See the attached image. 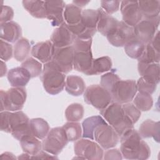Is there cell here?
<instances>
[{"label":"cell","instance_id":"6da1fadb","mask_svg":"<svg viewBox=\"0 0 160 160\" xmlns=\"http://www.w3.org/2000/svg\"><path fill=\"white\" fill-rule=\"evenodd\" d=\"M120 151L126 159L145 160L151 155L148 144L142 140L138 131L134 128L126 131L120 137Z\"/></svg>","mask_w":160,"mask_h":160},{"label":"cell","instance_id":"7a4b0ae2","mask_svg":"<svg viewBox=\"0 0 160 160\" xmlns=\"http://www.w3.org/2000/svg\"><path fill=\"white\" fill-rule=\"evenodd\" d=\"M1 130L11 133L18 141L24 136L32 135L30 119L21 111L1 112Z\"/></svg>","mask_w":160,"mask_h":160},{"label":"cell","instance_id":"3957f363","mask_svg":"<svg viewBox=\"0 0 160 160\" xmlns=\"http://www.w3.org/2000/svg\"><path fill=\"white\" fill-rule=\"evenodd\" d=\"M100 114L118 134L119 137L126 131L133 128L134 124L124 114L122 104L112 101Z\"/></svg>","mask_w":160,"mask_h":160},{"label":"cell","instance_id":"277c9868","mask_svg":"<svg viewBox=\"0 0 160 160\" xmlns=\"http://www.w3.org/2000/svg\"><path fill=\"white\" fill-rule=\"evenodd\" d=\"M65 78V74L62 72L52 61L44 64L40 76L44 90L51 95H56L64 89Z\"/></svg>","mask_w":160,"mask_h":160},{"label":"cell","instance_id":"5b68a950","mask_svg":"<svg viewBox=\"0 0 160 160\" xmlns=\"http://www.w3.org/2000/svg\"><path fill=\"white\" fill-rule=\"evenodd\" d=\"M72 46L74 51L73 68L86 74L90 70L94 59L91 51L92 39L76 38Z\"/></svg>","mask_w":160,"mask_h":160},{"label":"cell","instance_id":"8992f818","mask_svg":"<svg viewBox=\"0 0 160 160\" xmlns=\"http://www.w3.org/2000/svg\"><path fill=\"white\" fill-rule=\"evenodd\" d=\"M27 92L24 88H11L4 91H0L1 112L4 111H21L26 102Z\"/></svg>","mask_w":160,"mask_h":160},{"label":"cell","instance_id":"52a82bcc","mask_svg":"<svg viewBox=\"0 0 160 160\" xmlns=\"http://www.w3.org/2000/svg\"><path fill=\"white\" fill-rule=\"evenodd\" d=\"M84 100L99 111L106 108L112 101L110 92L99 84L89 86L84 92Z\"/></svg>","mask_w":160,"mask_h":160},{"label":"cell","instance_id":"ba28073f","mask_svg":"<svg viewBox=\"0 0 160 160\" xmlns=\"http://www.w3.org/2000/svg\"><path fill=\"white\" fill-rule=\"evenodd\" d=\"M69 141L62 127H56L49 130L42 142V150L58 156L68 144Z\"/></svg>","mask_w":160,"mask_h":160},{"label":"cell","instance_id":"9c48e42d","mask_svg":"<svg viewBox=\"0 0 160 160\" xmlns=\"http://www.w3.org/2000/svg\"><path fill=\"white\" fill-rule=\"evenodd\" d=\"M136 82L132 79L118 80L110 91L112 101L121 104L131 102L137 93Z\"/></svg>","mask_w":160,"mask_h":160},{"label":"cell","instance_id":"30bf717a","mask_svg":"<svg viewBox=\"0 0 160 160\" xmlns=\"http://www.w3.org/2000/svg\"><path fill=\"white\" fill-rule=\"evenodd\" d=\"M75 154L78 159L101 160L103 159V149L96 142L87 138L79 139L74 144Z\"/></svg>","mask_w":160,"mask_h":160},{"label":"cell","instance_id":"8fae6325","mask_svg":"<svg viewBox=\"0 0 160 160\" xmlns=\"http://www.w3.org/2000/svg\"><path fill=\"white\" fill-rule=\"evenodd\" d=\"M94 140L104 149L115 147L119 141V136L106 121L98 125L93 132Z\"/></svg>","mask_w":160,"mask_h":160},{"label":"cell","instance_id":"7c38bea8","mask_svg":"<svg viewBox=\"0 0 160 160\" xmlns=\"http://www.w3.org/2000/svg\"><path fill=\"white\" fill-rule=\"evenodd\" d=\"M159 20V16L152 18L142 19L133 27L135 38L145 44L149 43L158 31Z\"/></svg>","mask_w":160,"mask_h":160},{"label":"cell","instance_id":"4fadbf2b","mask_svg":"<svg viewBox=\"0 0 160 160\" xmlns=\"http://www.w3.org/2000/svg\"><path fill=\"white\" fill-rule=\"evenodd\" d=\"M109 42L115 47H123L124 45L135 38L134 29L125 22L119 21L115 30L106 36Z\"/></svg>","mask_w":160,"mask_h":160},{"label":"cell","instance_id":"5bb4252c","mask_svg":"<svg viewBox=\"0 0 160 160\" xmlns=\"http://www.w3.org/2000/svg\"><path fill=\"white\" fill-rule=\"evenodd\" d=\"M74 51L72 46L55 48L52 61L63 73L67 74L73 69Z\"/></svg>","mask_w":160,"mask_h":160},{"label":"cell","instance_id":"9a60e30c","mask_svg":"<svg viewBox=\"0 0 160 160\" xmlns=\"http://www.w3.org/2000/svg\"><path fill=\"white\" fill-rule=\"evenodd\" d=\"M120 10L122 16V21L131 27H134L142 18L138 1H121Z\"/></svg>","mask_w":160,"mask_h":160},{"label":"cell","instance_id":"2e32d148","mask_svg":"<svg viewBox=\"0 0 160 160\" xmlns=\"http://www.w3.org/2000/svg\"><path fill=\"white\" fill-rule=\"evenodd\" d=\"M76 38V37L64 22L53 31L51 36V41L55 48H61L72 46Z\"/></svg>","mask_w":160,"mask_h":160},{"label":"cell","instance_id":"e0dca14e","mask_svg":"<svg viewBox=\"0 0 160 160\" xmlns=\"http://www.w3.org/2000/svg\"><path fill=\"white\" fill-rule=\"evenodd\" d=\"M66 4L63 1H46V18L52 26H59L64 22V11Z\"/></svg>","mask_w":160,"mask_h":160},{"label":"cell","instance_id":"ac0fdd59","mask_svg":"<svg viewBox=\"0 0 160 160\" xmlns=\"http://www.w3.org/2000/svg\"><path fill=\"white\" fill-rule=\"evenodd\" d=\"M55 48L51 40H47L34 44L31 49V54L35 59L45 64L52 61Z\"/></svg>","mask_w":160,"mask_h":160},{"label":"cell","instance_id":"d6986e66","mask_svg":"<svg viewBox=\"0 0 160 160\" xmlns=\"http://www.w3.org/2000/svg\"><path fill=\"white\" fill-rule=\"evenodd\" d=\"M0 25L1 39L9 43H14L21 38L22 29L21 26L17 22L11 21L0 24Z\"/></svg>","mask_w":160,"mask_h":160},{"label":"cell","instance_id":"ffe728a7","mask_svg":"<svg viewBox=\"0 0 160 160\" xmlns=\"http://www.w3.org/2000/svg\"><path fill=\"white\" fill-rule=\"evenodd\" d=\"M99 21L97 25V31L102 35L107 36L112 33L116 28L119 21L111 15L106 13L102 9L98 8Z\"/></svg>","mask_w":160,"mask_h":160},{"label":"cell","instance_id":"44dd1931","mask_svg":"<svg viewBox=\"0 0 160 160\" xmlns=\"http://www.w3.org/2000/svg\"><path fill=\"white\" fill-rule=\"evenodd\" d=\"M8 80L13 88H23L31 78L28 71L22 68L16 67L10 69L7 74Z\"/></svg>","mask_w":160,"mask_h":160},{"label":"cell","instance_id":"7402d4cb","mask_svg":"<svg viewBox=\"0 0 160 160\" xmlns=\"http://www.w3.org/2000/svg\"><path fill=\"white\" fill-rule=\"evenodd\" d=\"M139 74L146 80L158 84L159 82V63L144 64L138 62Z\"/></svg>","mask_w":160,"mask_h":160},{"label":"cell","instance_id":"603a6c76","mask_svg":"<svg viewBox=\"0 0 160 160\" xmlns=\"http://www.w3.org/2000/svg\"><path fill=\"white\" fill-rule=\"evenodd\" d=\"M159 131L160 124L159 121L147 119L141 123L138 132L142 138H152L155 141L159 142Z\"/></svg>","mask_w":160,"mask_h":160},{"label":"cell","instance_id":"cb8c5ba5","mask_svg":"<svg viewBox=\"0 0 160 160\" xmlns=\"http://www.w3.org/2000/svg\"><path fill=\"white\" fill-rule=\"evenodd\" d=\"M65 89L70 95L79 96L85 91V82L80 76L76 75L68 76L66 79Z\"/></svg>","mask_w":160,"mask_h":160},{"label":"cell","instance_id":"d4e9b609","mask_svg":"<svg viewBox=\"0 0 160 160\" xmlns=\"http://www.w3.org/2000/svg\"><path fill=\"white\" fill-rule=\"evenodd\" d=\"M19 141L22 151L31 156L36 155L42 149V142L32 135L24 136Z\"/></svg>","mask_w":160,"mask_h":160},{"label":"cell","instance_id":"484cf974","mask_svg":"<svg viewBox=\"0 0 160 160\" xmlns=\"http://www.w3.org/2000/svg\"><path fill=\"white\" fill-rule=\"evenodd\" d=\"M22 3L24 9L34 18L38 19L46 18L45 1L24 0Z\"/></svg>","mask_w":160,"mask_h":160},{"label":"cell","instance_id":"4316f807","mask_svg":"<svg viewBox=\"0 0 160 160\" xmlns=\"http://www.w3.org/2000/svg\"><path fill=\"white\" fill-rule=\"evenodd\" d=\"M30 128L31 134L39 139H44L50 130L48 122L39 118L30 119Z\"/></svg>","mask_w":160,"mask_h":160},{"label":"cell","instance_id":"83f0119b","mask_svg":"<svg viewBox=\"0 0 160 160\" xmlns=\"http://www.w3.org/2000/svg\"><path fill=\"white\" fill-rule=\"evenodd\" d=\"M112 61L109 56H102L93 59L91 68L86 75H98L107 72L112 68Z\"/></svg>","mask_w":160,"mask_h":160},{"label":"cell","instance_id":"f1b7e54d","mask_svg":"<svg viewBox=\"0 0 160 160\" xmlns=\"http://www.w3.org/2000/svg\"><path fill=\"white\" fill-rule=\"evenodd\" d=\"M141 12L145 18H152L159 16L160 1L145 0L138 1Z\"/></svg>","mask_w":160,"mask_h":160},{"label":"cell","instance_id":"f546056e","mask_svg":"<svg viewBox=\"0 0 160 160\" xmlns=\"http://www.w3.org/2000/svg\"><path fill=\"white\" fill-rule=\"evenodd\" d=\"M104 119L99 115L93 116L85 119L82 122V137L83 138H87L91 140H94L93 132L96 127L99 124L105 122Z\"/></svg>","mask_w":160,"mask_h":160},{"label":"cell","instance_id":"4dcf8cb0","mask_svg":"<svg viewBox=\"0 0 160 160\" xmlns=\"http://www.w3.org/2000/svg\"><path fill=\"white\" fill-rule=\"evenodd\" d=\"M99 16L98 9H88L82 10L80 22L87 29L97 31Z\"/></svg>","mask_w":160,"mask_h":160},{"label":"cell","instance_id":"1f68e13d","mask_svg":"<svg viewBox=\"0 0 160 160\" xmlns=\"http://www.w3.org/2000/svg\"><path fill=\"white\" fill-rule=\"evenodd\" d=\"M82 10L81 8L72 4L66 5L64 11V20L68 26H73L81 22Z\"/></svg>","mask_w":160,"mask_h":160},{"label":"cell","instance_id":"d6a6232c","mask_svg":"<svg viewBox=\"0 0 160 160\" xmlns=\"http://www.w3.org/2000/svg\"><path fill=\"white\" fill-rule=\"evenodd\" d=\"M31 51V44L25 38H21L15 42L13 49L14 59L19 62H23L29 56Z\"/></svg>","mask_w":160,"mask_h":160},{"label":"cell","instance_id":"836d02e7","mask_svg":"<svg viewBox=\"0 0 160 160\" xmlns=\"http://www.w3.org/2000/svg\"><path fill=\"white\" fill-rule=\"evenodd\" d=\"M146 44L136 38L127 42L124 46V51L126 54L131 58L138 59L142 54Z\"/></svg>","mask_w":160,"mask_h":160},{"label":"cell","instance_id":"e575fe53","mask_svg":"<svg viewBox=\"0 0 160 160\" xmlns=\"http://www.w3.org/2000/svg\"><path fill=\"white\" fill-rule=\"evenodd\" d=\"M138 60V62L144 64L159 63L160 61V52L154 49L149 43L146 44L142 55Z\"/></svg>","mask_w":160,"mask_h":160},{"label":"cell","instance_id":"d590c367","mask_svg":"<svg viewBox=\"0 0 160 160\" xmlns=\"http://www.w3.org/2000/svg\"><path fill=\"white\" fill-rule=\"evenodd\" d=\"M133 104L141 111H149L153 105V99L151 94L138 92L133 99Z\"/></svg>","mask_w":160,"mask_h":160},{"label":"cell","instance_id":"8d00e7d4","mask_svg":"<svg viewBox=\"0 0 160 160\" xmlns=\"http://www.w3.org/2000/svg\"><path fill=\"white\" fill-rule=\"evenodd\" d=\"M84 112V108L81 104L72 103L67 107L64 114L68 121L78 122L82 118Z\"/></svg>","mask_w":160,"mask_h":160},{"label":"cell","instance_id":"74e56055","mask_svg":"<svg viewBox=\"0 0 160 160\" xmlns=\"http://www.w3.org/2000/svg\"><path fill=\"white\" fill-rule=\"evenodd\" d=\"M69 141H76L82 136V129L80 123L68 121L62 126Z\"/></svg>","mask_w":160,"mask_h":160},{"label":"cell","instance_id":"f35d334b","mask_svg":"<svg viewBox=\"0 0 160 160\" xmlns=\"http://www.w3.org/2000/svg\"><path fill=\"white\" fill-rule=\"evenodd\" d=\"M21 66L28 71L31 78L40 76L43 69L40 61H37L32 57H29L24 61L21 64Z\"/></svg>","mask_w":160,"mask_h":160},{"label":"cell","instance_id":"ab89813d","mask_svg":"<svg viewBox=\"0 0 160 160\" xmlns=\"http://www.w3.org/2000/svg\"><path fill=\"white\" fill-rule=\"evenodd\" d=\"M122 106L126 117L134 124L141 117V111H139L133 103L131 102L124 104Z\"/></svg>","mask_w":160,"mask_h":160},{"label":"cell","instance_id":"60d3db41","mask_svg":"<svg viewBox=\"0 0 160 160\" xmlns=\"http://www.w3.org/2000/svg\"><path fill=\"white\" fill-rule=\"evenodd\" d=\"M120 78L118 74L114 72H109L101 76L100 85L110 92L114 84Z\"/></svg>","mask_w":160,"mask_h":160},{"label":"cell","instance_id":"b9f144b4","mask_svg":"<svg viewBox=\"0 0 160 160\" xmlns=\"http://www.w3.org/2000/svg\"><path fill=\"white\" fill-rule=\"evenodd\" d=\"M136 87L137 91L139 92L146 93L149 94H152L156 89L157 84L152 83L142 77H141L136 82Z\"/></svg>","mask_w":160,"mask_h":160},{"label":"cell","instance_id":"7bdbcfd3","mask_svg":"<svg viewBox=\"0 0 160 160\" xmlns=\"http://www.w3.org/2000/svg\"><path fill=\"white\" fill-rule=\"evenodd\" d=\"M13 55L12 45L2 39L0 40V58L3 61H8Z\"/></svg>","mask_w":160,"mask_h":160},{"label":"cell","instance_id":"ee69618b","mask_svg":"<svg viewBox=\"0 0 160 160\" xmlns=\"http://www.w3.org/2000/svg\"><path fill=\"white\" fill-rule=\"evenodd\" d=\"M120 3L119 1H101V9L111 15L119 10Z\"/></svg>","mask_w":160,"mask_h":160},{"label":"cell","instance_id":"f6af8a7d","mask_svg":"<svg viewBox=\"0 0 160 160\" xmlns=\"http://www.w3.org/2000/svg\"><path fill=\"white\" fill-rule=\"evenodd\" d=\"M14 17V11L8 6L1 5L0 14V24L11 21Z\"/></svg>","mask_w":160,"mask_h":160},{"label":"cell","instance_id":"bcb514c9","mask_svg":"<svg viewBox=\"0 0 160 160\" xmlns=\"http://www.w3.org/2000/svg\"><path fill=\"white\" fill-rule=\"evenodd\" d=\"M123 158L122 153L119 149H108L103 155L105 160H121Z\"/></svg>","mask_w":160,"mask_h":160},{"label":"cell","instance_id":"7dc6e473","mask_svg":"<svg viewBox=\"0 0 160 160\" xmlns=\"http://www.w3.org/2000/svg\"><path fill=\"white\" fill-rule=\"evenodd\" d=\"M30 159H58L56 156L52 155L45 151H41L38 154L36 155H34L31 156Z\"/></svg>","mask_w":160,"mask_h":160},{"label":"cell","instance_id":"c3c4849f","mask_svg":"<svg viewBox=\"0 0 160 160\" xmlns=\"http://www.w3.org/2000/svg\"><path fill=\"white\" fill-rule=\"evenodd\" d=\"M151 46L156 49L157 51L160 52V48H159V31H158L156 33L154 38L152 39L151 42H149Z\"/></svg>","mask_w":160,"mask_h":160},{"label":"cell","instance_id":"681fc988","mask_svg":"<svg viewBox=\"0 0 160 160\" xmlns=\"http://www.w3.org/2000/svg\"><path fill=\"white\" fill-rule=\"evenodd\" d=\"M90 2V1H84V0H80V1H72V4H74L75 6L81 8H83L84 6H86L89 2Z\"/></svg>","mask_w":160,"mask_h":160},{"label":"cell","instance_id":"f907efd6","mask_svg":"<svg viewBox=\"0 0 160 160\" xmlns=\"http://www.w3.org/2000/svg\"><path fill=\"white\" fill-rule=\"evenodd\" d=\"M1 158L2 159H16V158L14 156V154L11 152H5L4 153H2L1 155Z\"/></svg>","mask_w":160,"mask_h":160},{"label":"cell","instance_id":"816d5d0a","mask_svg":"<svg viewBox=\"0 0 160 160\" xmlns=\"http://www.w3.org/2000/svg\"><path fill=\"white\" fill-rule=\"evenodd\" d=\"M7 72V67L5 62L1 60V77L4 76Z\"/></svg>","mask_w":160,"mask_h":160},{"label":"cell","instance_id":"f5cc1de1","mask_svg":"<svg viewBox=\"0 0 160 160\" xmlns=\"http://www.w3.org/2000/svg\"><path fill=\"white\" fill-rule=\"evenodd\" d=\"M31 158V156L29 154H28V153H23V154H21L18 158V159H30Z\"/></svg>","mask_w":160,"mask_h":160}]
</instances>
